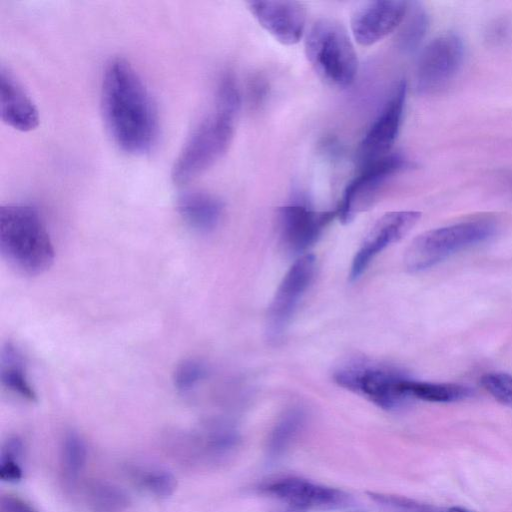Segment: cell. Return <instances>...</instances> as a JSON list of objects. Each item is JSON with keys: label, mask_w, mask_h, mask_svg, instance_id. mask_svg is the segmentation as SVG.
I'll return each mask as SVG.
<instances>
[{"label": "cell", "mask_w": 512, "mask_h": 512, "mask_svg": "<svg viewBox=\"0 0 512 512\" xmlns=\"http://www.w3.org/2000/svg\"><path fill=\"white\" fill-rule=\"evenodd\" d=\"M101 105L107 129L126 153L148 152L157 138V114L142 79L122 58L107 65L101 88Z\"/></svg>", "instance_id": "cell-1"}, {"label": "cell", "mask_w": 512, "mask_h": 512, "mask_svg": "<svg viewBox=\"0 0 512 512\" xmlns=\"http://www.w3.org/2000/svg\"><path fill=\"white\" fill-rule=\"evenodd\" d=\"M240 96L234 79L227 75L217 88L210 112L200 121L184 144L172 167V179L186 184L211 168L229 149Z\"/></svg>", "instance_id": "cell-2"}, {"label": "cell", "mask_w": 512, "mask_h": 512, "mask_svg": "<svg viewBox=\"0 0 512 512\" xmlns=\"http://www.w3.org/2000/svg\"><path fill=\"white\" fill-rule=\"evenodd\" d=\"M0 252L13 268L38 275L54 261V247L36 209L24 204L0 207Z\"/></svg>", "instance_id": "cell-3"}, {"label": "cell", "mask_w": 512, "mask_h": 512, "mask_svg": "<svg viewBox=\"0 0 512 512\" xmlns=\"http://www.w3.org/2000/svg\"><path fill=\"white\" fill-rule=\"evenodd\" d=\"M304 48L313 70L326 84L344 88L353 83L358 71L357 53L337 21H315L305 35Z\"/></svg>", "instance_id": "cell-4"}, {"label": "cell", "mask_w": 512, "mask_h": 512, "mask_svg": "<svg viewBox=\"0 0 512 512\" xmlns=\"http://www.w3.org/2000/svg\"><path fill=\"white\" fill-rule=\"evenodd\" d=\"M496 225L489 219L464 221L426 231L407 248L404 264L411 272L428 269L454 253L489 239Z\"/></svg>", "instance_id": "cell-5"}, {"label": "cell", "mask_w": 512, "mask_h": 512, "mask_svg": "<svg viewBox=\"0 0 512 512\" xmlns=\"http://www.w3.org/2000/svg\"><path fill=\"white\" fill-rule=\"evenodd\" d=\"M333 377L338 385L386 410L397 409L411 399L406 390L409 377L390 366L353 361L339 367Z\"/></svg>", "instance_id": "cell-6"}, {"label": "cell", "mask_w": 512, "mask_h": 512, "mask_svg": "<svg viewBox=\"0 0 512 512\" xmlns=\"http://www.w3.org/2000/svg\"><path fill=\"white\" fill-rule=\"evenodd\" d=\"M409 166L400 154L387 156L364 165L361 172L347 185L337 208L343 223L350 222L357 214L373 205L386 183Z\"/></svg>", "instance_id": "cell-7"}, {"label": "cell", "mask_w": 512, "mask_h": 512, "mask_svg": "<svg viewBox=\"0 0 512 512\" xmlns=\"http://www.w3.org/2000/svg\"><path fill=\"white\" fill-rule=\"evenodd\" d=\"M464 45L459 36L447 33L433 39L421 52L415 71L419 93L433 94L443 89L460 70Z\"/></svg>", "instance_id": "cell-8"}, {"label": "cell", "mask_w": 512, "mask_h": 512, "mask_svg": "<svg viewBox=\"0 0 512 512\" xmlns=\"http://www.w3.org/2000/svg\"><path fill=\"white\" fill-rule=\"evenodd\" d=\"M315 268V257L304 254L284 275L268 309L266 333L270 341L277 342L286 331L300 300L314 278Z\"/></svg>", "instance_id": "cell-9"}, {"label": "cell", "mask_w": 512, "mask_h": 512, "mask_svg": "<svg viewBox=\"0 0 512 512\" xmlns=\"http://www.w3.org/2000/svg\"><path fill=\"white\" fill-rule=\"evenodd\" d=\"M406 91V82L401 80L364 135L358 148L363 166L390 154L402 124Z\"/></svg>", "instance_id": "cell-10"}, {"label": "cell", "mask_w": 512, "mask_h": 512, "mask_svg": "<svg viewBox=\"0 0 512 512\" xmlns=\"http://www.w3.org/2000/svg\"><path fill=\"white\" fill-rule=\"evenodd\" d=\"M418 211H394L380 217L355 254L349 278L357 280L370 262L389 245L403 238L419 221Z\"/></svg>", "instance_id": "cell-11"}, {"label": "cell", "mask_w": 512, "mask_h": 512, "mask_svg": "<svg viewBox=\"0 0 512 512\" xmlns=\"http://www.w3.org/2000/svg\"><path fill=\"white\" fill-rule=\"evenodd\" d=\"M408 3L377 0L362 3L352 13L351 31L361 46H371L397 29L406 14Z\"/></svg>", "instance_id": "cell-12"}, {"label": "cell", "mask_w": 512, "mask_h": 512, "mask_svg": "<svg viewBox=\"0 0 512 512\" xmlns=\"http://www.w3.org/2000/svg\"><path fill=\"white\" fill-rule=\"evenodd\" d=\"M264 489L290 506L303 510L336 509L352 503L351 496L342 490L295 477L277 479Z\"/></svg>", "instance_id": "cell-13"}, {"label": "cell", "mask_w": 512, "mask_h": 512, "mask_svg": "<svg viewBox=\"0 0 512 512\" xmlns=\"http://www.w3.org/2000/svg\"><path fill=\"white\" fill-rule=\"evenodd\" d=\"M248 10L259 25L283 45L297 44L306 27V8L297 1H249Z\"/></svg>", "instance_id": "cell-14"}, {"label": "cell", "mask_w": 512, "mask_h": 512, "mask_svg": "<svg viewBox=\"0 0 512 512\" xmlns=\"http://www.w3.org/2000/svg\"><path fill=\"white\" fill-rule=\"evenodd\" d=\"M336 211H316L306 203L294 202L278 211L282 241L292 252H302L314 244Z\"/></svg>", "instance_id": "cell-15"}, {"label": "cell", "mask_w": 512, "mask_h": 512, "mask_svg": "<svg viewBox=\"0 0 512 512\" xmlns=\"http://www.w3.org/2000/svg\"><path fill=\"white\" fill-rule=\"evenodd\" d=\"M0 114L6 125L21 132L34 130L39 124L34 102L14 75L4 68L0 75Z\"/></svg>", "instance_id": "cell-16"}, {"label": "cell", "mask_w": 512, "mask_h": 512, "mask_svg": "<svg viewBox=\"0 0 512 512\" xmlns=\"http://www.w3.org/2000/svg\"><path fill=\"white\" fill-rule=\"evenodd\" d=\"M177 210L191 228L207 233L219 225L224 205L215 195L195 190L186 191L179 196Z\"/></svg>", "instance_id": "cell-17"}, {"label": "cell", "mask_w": 512, "mask_h": 512, "mask_svg": "<svg viewBox=\"0 0 512 512\" xmlns=\"http://www.w3.org/2000/svg\"><path fill=\"white\" fill-rule=\"evenodd\" d=\"M0 376L6 388L22 398L36 401L37 396L27 378L23 359L19 351L11 344H6L2 348Z\"/></svg>", "instance_id": "cell-18"}, {"label": "cell", "mask_w": 512, "mask_h": 512, "mask_svg": "<svg viewBox=\"0 0 512 512\" xmlns=\"http://www.w3.org/2000/svg\"><path fill=\"white\" fill-rule=\"evenodd\" d=\"M406 390L410 398L428 402L450 403L472 396L471 388L456 383H434L408 379Z\"/></svg>", "instance_id": "cell-19"}, {"label": "cell", "mask_w": 512, "mask_h": 512, "mask_svg": "<svg viewBox=\"0 0 512 512\" xmlns=\"http://www.w3.org/2000/svg\"><path fill=\"white\" fill-rule=\"evenodd\" d=\"M397 36V45L403 52L414 51L421 43L428 27V16L424 8L418 3L412 5L406 11L400 24Z\"/></svg>", "instance_id": "cell-20"}, {"label": "cell", "mask_w": 512, "mask_h": 512, "mask_svg": "<svg viewBox=\"0 0 512 512\" xmlns=\"http://www.w3.org/2000/svg\"><path fill=\"white\" fill-rule=\"evenodd\" d=\"M305 422L302 409L293 408L287 411L276 424L269 441V453L276 456L282 453L294 440Z\"/></svg>", "instance_id": "cell-21"}, {"label": "cell", "mask_w": 512, "mask_h": 512, "mask_svg": "<svg viewBox=\"0 0 512 512\" xmlns=\"http://www.w3.org/2000/svg\"><path fill=\"white\" fill-rule=\"evenodd\" d=\"M135 476L142 488L160 498L172 495L177 486L174 475L159 467H141L135 471Z\"/></svg>", "instance_id": "cell-22"}, {"label": "cell", "mask_w": 512, "mask_h": 512, "mask_svg": "<svg viewBox=\"0 0 512 512\" xmlns=\"http://www.w3.org/2000/svg\"><path fill=\"white\" fill-rule=\"evenodd\" d=\"M62 467L68 480L76 479L87 460V447L84 440L74 432L69 433L62 446Z\"/></svg>", "instance_id": "cell-23"}, {"label": "cell", "mask_w": 512, "mask_h": 512, "mask_svg": "<svg viewBox=\"0 0 512 512\" xmlns=\"http://www.w3.org/2000/svg\"><path fill=\"white\" fill-rule=\"evenodd\" d=\"M91 503L95 512H123L128 507L129 498L122 489L99 483L91 490Z\"/></svg>", "instance_id": "cell-24"}, {"label": "cell", "mask_w": 512, "mask_h": 512, "mask_svg": "<svg viewBox=\"0 0 512 512\" xmlns=\"http://www.w3.org/2000/svg\"><path fill=\"white\" fill-rule=\"evenodd\" d=\"M21 455V441L17 438L9 439L3 447L0 460V478L3 481L17 482L22 478Z\"/></svg>", "instance_id": "cell-25"}, {"label": "cell", "mask_w": 512, "mask_h": 512, "mask_svg": "<svg viewBox=\"0 0 512 512\" xmlns=\"http://www.w3.org/2000/svg\"><path fill=\"white\" fill-rule=\"evenodd\" d=\"M206 367L198 360L186 359L179 363L174 372V385L182 393L194 389L206 376Z\"/></svg>", "instance_id": "cell-26"}, {"label": "cell", "mask_w": 512, "mask_h": 512, "mask_svg": "<svg viewBox=\"0 0 512 512\" xmlns=\"http://www.w3.org/2000/svg\"><path fill=\"white\" fill-rule=\"evenodd\" d=\"M480 383L496 401L512 408V375L489 372L482 375Z\"/></svg>", "instance_id": "cell-27"}, {"label": "cell", "mask_w": 512, "mask_h": 512, "mask_svg": "<svg viewBox=\"0 0 512 512\" xmlns=\"http://www.w3.org/2000/svg\"><path fill=\"white\" fill-rule=\"evenodd\" d=\"M1 509L2 512H38L22 499L11 495L2 498Z\"/></svg>", "instance_id": "cell-28"}, {"label": "cell", "mask_w": 512, "mask_h": 512, "mask_svg": "<svg viewBox=\"0 0 512 512\" xmlns=\"http://www.w3.org/2000/svg\"><path fill=\"white\" fill-rule=\"evenodd\" d=\"M447 512H470L461 507H451Z\"/></svg>", "instance_id": "cell-29"}]
</instances>
